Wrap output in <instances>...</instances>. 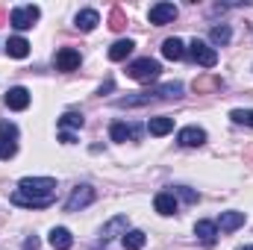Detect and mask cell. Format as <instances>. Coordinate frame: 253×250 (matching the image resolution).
<instances>
[{
  "mask_svg": "<svg viewBox=\"0 0 253 250\" xmlns=\"http://www.w3.org/2000/svg\"><path fill=\"white\" fill-rule=\"evenodd\" d=\"M59 141H62V144H74V135H71V132H62Z\"/></svg>",
  "mask_w": 253,
  "mask_h": 250,
  "instance_id": "obj_30",
  "label": "cell"
},
{
  "mask_svg": "<svg viewBox=\"0 0 253 250\" xmlns=\"http://www.w3.org/2000/svg\"><path fill=\"white\" fill-rule=\"evenodd\" d=\"M3 103H6L9 109H15V112H24V109L30 106V91H27L24 85H15V88H9V91H6Z\"/></svg>",
  "mask_w": 253,
  "mask_h": 250,
  "instance_id": "obj_9",
  "label": "cell"
},
{
  "mask_svg": "<svg viewBox=\"0 0 253 250\" xmlns=\"http://www.w3.org/2000/svg\"><path fill=\"white\" fill-rule=\"evenodd\" d=\"M18 191L33 200H53L56 197V180L53 177H24Z\"/></svg>",
  "mask_w": 253,
  "mask_h": 250,
  "instance_id": "obj_1",
  "label": "cell"
},
{
  "mask_svg": "<svg viewBox=\"0 0 253 250\" xmlns=\"http://www.w3.org/2000/svg\"><path fill=\"white\" fill-rule=\"evenodd\" d=\"M242 250H253V245H248V248H242Z\"/></svg>",
  "mask_w": 253,
  "mask_h": 250,
  "instance_id": "obj_31",
  "label": "cell"
},
{
  "mask_svg": "<svg viewBox=\"0 0 253 250\" xmlns=\"http://www.w3.org/2000/svg\"><path fill=\"white\" fill-rule=\"evenodd\" d=\"M126 224H129V221H126V215H115V218L103 227V239H115L118 233L124 236V233H126Z\"/></svg>",
  "mask_w": 253,
  "mask_h": 250,
  "instance_id": "obj_22",
  "label": "cell"
},
{
  "mask_svg": "<svg viewBox=\"0 0 253 250\" xmlns=\"http://www.w3.org/2000/svg\"><path fill=\"white\" fill-rule=\"evenodd\" d=\"M109 27H112V30H121V27H124V15H121V12H112V24H109Z\"/></svg>",
  "mask_w": 253,
  "mask_h": 250,
  "instance_id": "obj_28",
  "label": "cell"
},
{
  "mask_svg": "<svg viewBox=\"0 0 253 250\" xmlns=\"http://www.w3.org/2000/svg\"><path fill=\"white\" fill-rule=\"evenodd\" d=\"M177 141H180L183 147H200V144L206 141V129H203V126H186V129L177 132Z\"/></svg>",
  "mask_w": 253,
  "mask_h": 250,
  "instance_id": "obj_11",
  "label": "cell"
},
{
  "mask_svg": "<svg viewBox=\"0 0 253 250\" xmlns=\"http://www.w3.org/2000/svg\"><path fill=\"white\" fill-rule=\"evenodd\" d=\"M186 44L180 42V39H165L162 42V56L165 59H171V62H180V59H186Z\"/></svg>",
  "mask_w": 253,
  "mask_h": 250,
  "instance_id": "obj_13",
  "label": "cell"
},
{
  "mask_svg": "<svg viewBox=\"0 0 253 250\" xmlns=\"http://www.w3.org/2000/svg\"><path fill=\"white\" fill-rule=\"evenodd\" d=\"M159 74H162V65L156 59H150V56L126 65V77L135 80V83H153V80H159Z\"/></svg>",
  "mask_w": 253,
  "mask_h": 250,
  "instance_id": "obj_2",
  "label": "cell"
},
{
  "mask_svg": "<svg viewBox=\"0 0 253 250\" xmlns=\"http://www.w3.org/2000/svg\"><path fill=\"white\" fill-rule=\"evenodd\" d=\"M56 71H77L80 62H83V56H80V50H74V47H62V50H56Z\"/></svg>",
  "mask_w": 253,
  "mask_h": 250,
  "instance_id": "obj_8",
  "label": "cell"
},
{
  "mask_svg": "<svg viewBox=\"0 0 253 250\" xmlns=\"http://www.w3.org/2000/svg\"><path fill=\"white\" fill-rule=\"evenodd\" d=\"M50 245H53V250H71V245H74L71 230H65V227H53V230H50Z\"/></svg>",
  "mask_w": 253,
  "mask_h": 250,
  "instance_id": "obj_18",
  "label": "cell"
},
{
  "mask_svg": "<svg viewBox=\"0 0 253 250\" xmlns=\"http://www.w3.org/2000/svg\"><path fill=\"white\" fill-rule=\"evenodd\" d=\"M174 194H180L186 203H194L197 200V191H191V188H186V186H180V188H174Z\"/></svg>",
  "mask_w": 253,
  "mask_h": 250,
  "instance_id": "obj_27",
  "label": "cell"
},
{
  "mask_svg": "<svg viewBox=\"0 0 253 250\" xmlns=\"http://www.w3.org/2000/svg\"><path fill=\"white\" fill-rule=\"evenodd\" d=\"M189 56L197 65H203V68H215V65H218V50H215L212 44L200 42V39H194L189 44Z\"/></svg>",
  "mask_w": 253,
  "mask_h": 250,
  "instance_id": "obj_4",
  "label": "cell"
},
{
  "mask_svg": "<svg viewBox=\"0 0 253 250\" xmlns=\"http://www.w3.org/2000/svg\"><path fill=\"white\" fill-rule=\"evenodd\" d=\"M24 250H39V239H36V236H30V239L24 242Z\"/></svg>",
  "mask_w": 253,
  "mask_h": 250,
  "instance_id": "obj_29",
  "label": "cell"
},
{
  "mask_svg": "<svg viewBox=\"0 0 253 250\" xmlns=\"http://www.w3.org/2000/svg\"><path fill=\"white\" fill-rule=\"evenodd\" d=\"M153 209H156L159 215H174V212H177V197H174V191H159V194L153 197Z\"/></svg>",
  "mask_w": 253,
  "mask_h": 250,
  "instance_id": "obj_14",
  "label": "cell"
},
{
  "mask_svg": "<svg viewBox=\"0 0 253 250\" xmlns=\"http://www.w3.org/2000/svg\"><path fill=\"white\" fill-rule=\"evenodd\" d=\"M18 153V126L12 121H0V159L9 162Z\"/></svg>",
  "mask_w": 253,
  "mask_h": 250,
  "instance_id": "obj_3",
  "label": "cell"
},
{
  "mask_svg": "<svg viewBox=\"0 0 253 250\" xmlns=\"http://www.w3.org/2000/svg\"><path fill=\"white\" fill-rule=\"evenodd\" d=\"M171 129H174V118H168V115H159V118H150L147 121V132L156 135V138L159 135H168Z\"/></svg>",
  "mask_w": 253,
  "mask_h": 250,
  "instance_id": "obj_19",
  "label": "cell"
},
{
  "mask_svg": "<svg viewBox=\"0 0 253 250\" xmlns=\"http://www.w3.org/2000/svg\"><path fill=\"white\" fill-rule=\"evenodd\" d=\"M83 124H85V118H83L80 112H65L62 118H59V126H62V129H80Z\"/></svg>",
  "mask_w": 253,
  "mask_h": 250,
  "instance_id": "obj_25",
  "label": "cell"
},
{
  "mask_svg": "<svg viewBox=\"0 0 253 250\" xmlns=\"http://www.w3.org/2000/svg\"><path fill=\"white\" fill-rule=\"evenodd\" d=\"M39 15H42L39 6H18V9H12L9 24H12L15 30H30V27L39 21Z\"/></svg>",
  "mask_w": 253,
  "mask_h": 250,
  "instance_id": "obj_5",
  "label": "cell"
},
{
  "mask_svg": "<svg viewBox=\"0 0 253 250\" xmlns=\"http://www.w3.org/2000/svg\"><path fill=\"white\" fill-rule=\"evenodd\" d=\"M209 39H212V44H230V39H233V30H230L227 24H221V27H212Z\"/></svg>",
  "mask_w": 253,
  "mask_h": 250,
  "instance_id": "obj_24",
  "label": "cell"
},
{
  "mask_svg": "<svg viewBox=\"0 0 253 250\" xmlns=\"http://www.w3.org/2000/svg\"><path fill=\"white\" fill-rule=\"evenodd\" d=\"M88 203H94V188L91 186H77L71 191V197L65 200V212H80Z\"/></svg>",
  "mask_w": 253,
  "mask_h": 250,
  "instance_id": "obj_6",
  "label": "cell"
},
{
  "mask_svg": "<svg viewBox=\"0 0 253 250\" xmlns=\"http://www.w3.org/2000/svg\"><path fill=\"white\" fill-rule=\"evenodd\" d=\"M97 24H100V15H97V9H83V12H77V30H83V33H91Z\"/></svg>",
  "mask_w": 253,
  "mask_h": 250,
  "instance_id": "obj_17",
  "label": "cell"
},
{
  "mask_svg": "<svg viewBox=\"0 0 253 250\" xmlns=\"http://www.w3.org/2000/svg\"><path fill=\"white\" fill-rule=\"evenodd\" d=\"M230 118H233L236 124L253 126V109H233V112H230Z\"/></svg>",
  "mask_w": 253,
  "mask_h": 250,
  "instance_id": "obj_26",
  "label": "cell"
},
{
  "mask_svg": "<svg viewBox=\"0 0 253 250\" xmlns=\"http://www.w3.org/2000/svg\"><path fill=\"white\" fill-rule=\"evenodd\" d=\"M194 236L200 239V245L212 248V245L218 242V227H215V221H197V224H194Z\"/></svg>",
  "mask_w": 253,
  "mask_h": 250,
  "instance_id": "obj_12",
  "label": "cell"
},
{
  "mask_svg": "<svg viewBox=\"0 0 253 250\" xmlns=\"http://www.w3.org/2000/svg\"><path fill=\"white\" fill-rule=\"evenodd\" d=\"M218 233H224V236H230V233H236L239 227H245V212H221V218H218Z\"/></svg>",
  "mask_w": 253,
  "mask_h": 250,
  "instance_id": "obj_10",
  "label": "cell"
},
{
  "mask_svg": "<svg viewBox=\"0 0 253 250\" xmlns=\"http://www.w3.org/2000/svg\"><path fill=\"white\" fill-rule=\"evenodd\" d=\"M109 135H112V141H135V138L141 135V126H135V124H112Z\"/></svg>",
  "mask_w": 253,
  "mask_h": 250,
  "instance_id": "obj_15",
  "label": "cell"
},
{
  "mask_svg": "<svg viewBox=\"0 0 253 250\" xmlns=\"http://www.w3.org/2000/svg\"><path fill=\"white\" fill-rule=\"evenodd\" d=\"M121 242H124L126 250H141L147 245V236H144L141 230H126L124 236H121Z\"/></svg>",
  "mask_w": 253,
  "mask_h": 250,
  "instance_id": "obj_21",
  "label": "cell"
},
{
  "mask_svg": "<svg viewBox=\"0 0 253 250\" xmlns=\"http://www.w3.org/2000/svg\"><path fill=\"white\" fill-rule=\"evenodd\" d=\"M147 18H150V24L165 27V24H171V21L177 18V6H174V3H156V6H150Z\"/></svg>",
  "mask_w": 253,
  "mask_h": 250,
  "instance_id": "obj_7",
  "label": "cell"
},
{
  "mask_svg": "<svg viewBox=\"0 0 253 250\" xmlns=\"http://www.w3.org/2000/svg\"><path fill=\"white\" fill-rule=\"evenodd\" d=\"M6 53H9L12 59H27V56H30V42L21 39V36H12V39L6 42Z\"/></svg>",
  "mask_w": 253,
  "mask_h": 250,
  "instance_id": "obj_16",
  "label": "cell"
},
{
  "mask_svg": "<svg viewBox=\"0 0 253 250\" xmlns=\"http://www.w3.org/2000/svg\"><path fill=\"white\" fill-rule=\"evenodd\" d=\"M12 203H15V206H27V209H47L53 200H33V197H24L21 191H15V194H12Z\"/></svg>",
  "mask_w": 253,
  "mask_h": 250,
  "instance_id": "obj_23",
  "label": "cell"
},
{
  "mask_svg": "<svg viewBox=\"0 0 253 250\" xmlns=\"http://www.w3.org/2000/svg\"><path fill=\"white\" fill-rule=\"evenodd\" d=\"M132 47H135V44H132L129 39H121V42H115V44L109 47V59H112V62H124L126 56L132 53Z\"/></svg>",
  "mask_w": 253,
  "mask_h": 250,
  "instance_id": "obj_20",
  "label": "cell"
}]
</instances>
